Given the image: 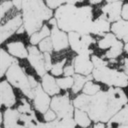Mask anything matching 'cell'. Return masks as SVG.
Here are the masks:
<instances>
[{
  "label": "cell",
  "mask_w": 128,
  "mask_h": 128,
  "mask_svg": "<svg viewBox=\"0 0 128 128\" xmlns=\"http://www.w3.org/2000/svg\"><path fill=\"white\" fill-rule=\"evenodd\" d=\"M127 102L128 98L121 87H109L108 90H99L94 95H79L74 100V106L87 112L94 122L106 123Z\"/></svg>",
  "instance_id": "1"
},
{
  "label": "cell",
  "mask_w": 128,
  "mask_h": 128,
  "mask_svg": "<svg viewBox=\"0 0 128 128\" xmlns=\"http://www.w3.org/2000/svg\"><path fill=\"white\" fill-rule=\"evenodd\" d=\"M55 18L57 20L58 28L64 32L90 34L93 9L90 5L78 7L76 4H67L56 10Z\"/></svg>",
  "instance_id": "2"
},
{
  "label": "cell",
  "mask_w": 128,
  "mask_h": 128,
  "mask_svg": "<svg viewBox=\"0 0 128 128\" xmlns=\"http://www.w3.org/2000/svg\"><path fill=\"white\" fill-rule=\"evenodd\" d=\"M22 16L26 32L31 36L41 29L44 22L52 18V9L44 3V0H22Z\"/></svg>",
  "instance_id": "3"
},
{
  "label": "cell",
  "mask_w": 128,
  "mask_h": 128,
  "mask_svg": "<svg viewBox=\"0 0 128 128\" xmlns=\"http://www.w3.org/2000/svg\"><path fill=\"white\" fill-rule=\"evenodd\" d=\"M92 75L95 80L102 82L109 86L126 87L128 86V74L125 72L109 68L107 66L101 68H94Z\"/></svg>",
  "instance_id": "4"
},
{
  "label": "cell",
  "mask_w": 128,
  "mask_h": 128,
  "mask_svg": "<svg viewBox=\"0 0 128 128\" xmlns=\"http://www.w3.org/2000/svg\"><path fill=\"white\" fill-rule=\"evenodd\" d=\"M7 80L15 87L20 89L25 96L28 98H34V89L31 87L28 76H26L22 68L19 66V62H16L12 64L6 72Z\"/></svg>",
  "instance_id": "5"
},
{
  "label": "cell",
  "mask_w": 128,
  "mask_h": 128,
  "mask_svg": "<svg viewBox=\"0 0 128 128\" xmlns=\"http://www.w3.org/2000/svg\"><path fill=\"white\" fill-rule=\"evenodd\" d=\"M50 108L56 112L59 120L73 118L74 109L68 93L62 96H55L51 99Z\"/></svg>",
  "instance_id": "6"
},
{
  "label": "cell",
  "mask_w": 128,
  "mask_h": 128,
  "mask_svg": "<svg viewBox=\"0 0 128 128\" xmlns=\"http://www.w3.org/2000/svg\"><path fill=\"white\" fill-rule=\"evenodd\" d=\"M68 40L72 50L77 54L90 51L89 46L96 43V40L90 34H81L77 32H68Z\"/></svg>",
  "instance_id": "7"
},
{
  "label": "cell",
  "mask_w": 128,
  "mask_h": 128,
  "mask_svg": "<svg viewBox=\"0 0 128 128\" xmlns=\"http://www.w3.org/2000/svg\"><path fill=\"white\" fill-rule=\"evenodd\" d=\"M28 62L32 65L38 74V76L43 77L45 74H46V69H45L44 66V53L40 49L37 48L35 45H30L28 46Z\"/></svg>",
  "instance_id": "8"
},
{
  "label": "cell",
  "mask_w": 128,
  "mask_h": 128,
  "mask_svg": "<svg viewBox=\"0 0 128 128\" xmlns=\"http://www.w3.org/2000/svg\"><path fill=\"white\" fill-rule=\"evenodd\" d=\"M93 51L90 50V51L78 54L77 56L74 60V66L75 69V73L83 74V75H90L94 69V65L92 61H90V55Z\"/></svg>",
  "instance_id": "9"
},
{
  "label": "cell",
  "mask_w": 128,
  "mask_h": 128,
  "mask_svg": "<svg viewBox=\"0 0 128 128\" xmlns=\"http://www.w3.org/2000/svg\"><path fill=\"white\" fill-rule=\"evenodd\" d=\"M23 24L22 14H18L15 17L8 20L6 23L1 26L0 28V42L4 43L6 40L10 38L11 35L17 32L20 26Z\"/></svg>",
  "instance_id": "10"
},
{
  "label": "cell",
  "mask_w": 128,
  "mask_h": 128,
  "mask_svg": "<svg viewBox=\"0 0 128 128\" xmlns=\"http://www.w3.org/2000/svg\"><path fill=\"white\" fill-rule=\"evenodd\" d=\"M34 104L35 108L38 112L44 114L50 107L51 99L50 98V95L44 92V90L42 87V84H40V83L36 88L34 89Z\"/></svg>",
  "instance_id": "11"
},
{
  "label": "cell",
  "mask_w": 128,
  "mask_h": 128,
  "mask_svg": "<svg viewBox=\"0 0 128 128\" xmlns=\"http://www.w3.org/2000/svg\"><path fill=\"white\" fill-rule=\"evenodd\" d=\"M50 38L51 41H52L54 50L56 51V52L67 49L68 47V34H67L66 32L60 29L57 25L53 26L52 28H51Z\"/></svg>",
  "instance_id": "12"
},
{
  "label": "cell",
  "mask_w": 128,
  "mask_h": 128,
  "mask_svg": "<svg viewBox=\"0 0 128 128\" xmlns=\"http://www.w3.org/2000/svg\"><path fill=\"white\" fill-rule=\"evenodd\" d=\"M123 4L122 1L113 2L108 3L106 5L102 6V15L101 16L108 20L109 22H115L120 20L121 11H122Z\"/></svg>",
  "instance_id": "13"
},
{
  "label": "cell",
  "mask_w": 128,
  "mask_h": 128,
  "mask_svg": "<svg viewBox=\"0 0 128 128\" xmlns=\"http://www.w3.org/2000/svg\"><path fill=\"white\" fill-rule=\"evenodd\" d=\"M8 80L1 81L0 84V104L1 106L10 108L16 104V96Z\"/></svg>",
  "instance_id": "14"
},
{
  "label": "cell",
  "mask_w": 128,
  "mask_h": 128,
  "mask_svg": "<svg viewBox=\"0 0 128 128\" xmlns=\"http://www.w3.org/2000/svg\"><path fill=\"white\" fill-rule=\"evenodd\" d=\"M108 127H128V105L126 104L107 122Z\"/></svg>",
  "instance_id": "15"
},
{
  "label": "cell",
  "mask_w": 128,
  "mask_h": 128,
  "mask_svg": "<svg viewBox=\"0 0 128 128\" xmlns=\"http://www.w3.org/2000/svg\"><path fill=\"white\" fill-rule=\"evenodd\" d=\"M111 31L113 34L124 42H128V20L121 18L120 20L113 22L111 25Z\"/></svg>",
  "instance_id": "16"
},
{
  "label": "cell",
  "mask_w": 128,
  "mask_h": 128,
  "mask_svg": "<svg viewBox=\"0 0 128 128\" xmlns=\"http://www.w3.org/2000/svg\"><path fill=\"white\" fill-rule=\"evenodd\" d=\"M111 30L110 22L106 19H104L102 16H99L96 20H93L92 26V32L90 34L99 36H104L107 32Z\"/></svg>",
  "instance_id": "17"
},
{
  "label": "cell",
  "mask_w": 128,
  "mask_h": 128,
  "mask_svg": "<svg viewBox=\"0 0 128 128\" xmlns=\"http://www.w3.org/2000/svg\"><path fill=\"white\" fill-rule=\"evenodd\" d=\"M20 113L18 109H11L8 108L5 110L4 114V127H20L19 120H20Z\"/></svg>",
  "instance_id": "18"
},
{
  "label": "cell",
  "mask_w": 128,
  "mask_h": 128,
  "mask_svg": "<svg viewBox=\"0 0 128 128\" xmlns=\"http://www.w3.org/2000/svg\"><path fill=\"white\" fill-rule=\"evenodd\" d=\"M42 87L50 96L58 94L61 89L57 84L56 80H55L52 76L48 74H45L42 77Z\"/></svg>",
  "instance_id": "19"
},
{
  "label": "cell",
  "mask_w": 128,
  "mask_h": 128,
  "mask_svg": "<svg viewBox=\"0 0 128 128\" xmlns=\"http://www.w3.org/2000/svg\"><path fill=\"white\" fill-rule=\"evenodd\" d=\"M7 49L10 54L16 57L26 58L28 56V50H26L23 43L20 41L9 43L7 44Z\"/></svg>",
  "instance_id": "20"
},
{
  "label": "cell",
  "mask_w": 128,
  "mask_h": 128,
  "mask_svg": "<svg viewBox=\"0 0 128 128\" xmlns=\"http://www.w3.org/2000/svg\"><path fill=\"white\" fill-rule=\"evenodd\" d=\"M16 62H18L17 59H15L10 54H8V52H6L4 50L1 49L0 50V77H3L10 66Z\"/></svg>",
  "instance_id": "21"
},
{
  "label": "cell",
  "mask_w": 128,
  "mask_h": 128,
  "mask_svg": "<svg viewBox=\"0 0 128 128\" xmlns=\"http://www.w3.org/2000/svg\"><path fill=\"white\" fill-rule=\"evenodd\" d=\"M74 77V84L72 86V90L74 94L78 93L79 92L83 89L84 84L88 81V80H92L93 78V75H83L80 74H74L73 75Z\"/></svg>",
  "instance_id": "22"
},
{
  "label": "cell",
  "mask_w": 128,
  "mask_h": 128,
  "mask_svg": "<svg viewBox=\"0 0 128 128\" xmlns=\"http://www.w3.org/2000/svg\"><path fill=\"white\" fill-rule=\"evenodd\" d=\"M74 120L78 126L81 127H88L92 123V119L90 118L87 112L78 108L74 109Z\"/></svg>",
  "instance_id": "23"
},
{
  "label": "cell",
  "mask_w": 128,
  "mask_h": 128,
  "mask_svg": "<svg viewBox=\"0 0 128 128\" xmlns=\"http://www.w3.org/2000/svg\"><path fill=\"white\" fill-rule=\"evenodd\" d=\"M51 30L49 29L48 26L47 25H44V26L41 28V29H40L37 32H35L34 34H32L30 36V43L32 44H38L40 41H42L44 38H47L50 35Z\"/></svg>",
  "instance_id": "24"
},
{
  "label": "cell",
  "mask_w": 128,
  "mask_h": 128,
  "mask_svg": "<svg viewBox=\"0 0 128 128\" xmlns=\"http://www.w3.org/2000/svg\"><path fill=\"white\" fill-rule=\"evenodd\" d=\"M117 40H118V38L113 32L112 34L111 32H107L104 36H102V38L101 40H98V45L100 49L106 50L112 47L116 43Z\"/></svg>",
  "instance_id": "25"
},
{
  "label": "cell",
  "mask_w": 128,
  "mask_h": 128,
  "mask_svg": "<svg viewBox=\"0 0 128 128\" xmlns=\"http://www.w3.org/2000/svg\"><path fill=\"white\" fill-rule=\"evenodd\" d=\"M123 44L120 40H118L112 47H110V50H108L105 54V57L108 59H115L121 55L123 50Z\"/></svg>",
  "instance_id": "26"
},
{
  "label": "cell",
  "mask_w": 128,
  "mask_h": 128,
  "mask_svg": "<svg viewBox=\"0 0 128 128\" xmlns=\"http://www.w3.org/2000/svg\"><path fill=\"white\" fill-rule=\"evenodd\" d=\"M82 2H84V0H45L46 4L52 10H56L61 5L67 4H76Z\"/></svg>",
  "instance_id": "27"
},
{
  "label": "cell",
  "mask_w": 128,
  "mask_h": 128,
  "mask_svg": "<svg viewBox=\"0 0 128 128\" xmlns=\"http://www.w3.org/2000/svg\"><path fill=\"white\" fill-rule=\"evenodd\" d=\"M100 90V86L94 84L92 80H88L83 87V93L86 95H94Z\"/></svg>",
  "instance_id": "28"
},
{
  "label": "cell",
  "mask_w": 128,
  "mask_h": 128,
  "mask_svg": "<svg viewBox=\"0 0 128 128\" xmlns=\"http://www.w3.org/2000/svg\"><path fill=\"white\" fill-rule=\"evenodd\" d=\"M56 82L61 89H62V90H68L69 88H72L74 80V77L72 78L71 76H65V78L57 79Z\"/></svg>",
  "instance_id": "29"
},
{
  "label": "cell",
  "mask_w": 128,
  "mask_h": 128,
  "mask_svg": "<svg viewBox=\"0 0 128 128\" xmlns=\"http://www.w3.org/2000/svg\"><path fill=\"white\" fill-rule=\"evenodd\" d=\"M38 49L43 53L51 52L54 50V48H53V44H52V41H51L50 37H47V38H44L42 41H40L38 43Z\"/></svg>",
  "instance_id": "30"
},
{
  "label": "cell",
  "mask_w": 128,
  "mask_h": 128,
  "mask_svg": "<svg viewBox=\"0 0 128 128\" xmlns=\"http://www.w3.org/2000/svg\"><path fill=\"white\" fill-rule=\"evenodd\" d=\"M13 6H14L13 1L5 0V1L2 2L1 5H0V16H1V19H3L4 17L5 14L7 12H9L13 8Z\"/></svg>",
  "instance_id": "31"
},
{
  "label": "cell",
  "mask_w": 128,
  "mask_h": 128,
  "mask_svg": "<svg viewBox=\"0 0 128 128\" xmlns=\"http://www.w3.org/2000/svg\"><path fill=\"white\" fill-rule=\"evenodd\" d=\"M66 62H67V60H66V58H64L62 62H59L54 64L50 70L51 74L55 76H60L62 74H63V66L65 65Z\"/></svg>",
  "instance_id": "32"
},
{
  "label": "cell",
  "mask_w": 128,
  "mask_h": 128,
  "mask_svg": "<svg viewBox=\"0 0 128 128\" xmlns=\"http://www.w3.org/2000/svg\"><path fill=\"white\" fill-rule=\"evenodd\" d=\"M18 110L20 111V113L22 114H26L32 112V109H31V105L26 102V100L25 98L22 99V104L18 107Z\"/></svg>",
  "instance_id": "33"
},
{
  "label": "cell",
  "mask_w": 128,
  "mask_h": 128,
  "mask_svg": "<svg viewBox=\"0 0 128 128\" xmlns=\"http://www.w3.org/2000/svg\"><path fill=\"white\" fill-rule=\"evenodd\" d=\"M92 61L93 62L94 68H101V67H104V66H107L108 64V62L104 61L102 58L96 56H92Z\"/></svg>",
  "instance_id": "34"
},
{
  "label": "cell",
  "mask_w": 128,
  "mask_h": 128,
  "mask_svg": "<svg viewBox=\"0 0 128 128\" xmlns=\"http://www.w3.org/2000/svg\"><path fill=\"white\" fill-rule=\"evenodd\" d=\"M56 118H57V115L53 109H48L44 114V120H45V122H50V121L55 120Z\"/></svg>",
  "instance_id": "35"
},
{
  "label": "cell",
  "mask_w": 128,
  "mask_h": 128,
  "mask_svg": "<svg viewBox=\"0 0 128 128\" xmlns=\"http://www.w3.org/2000/svg\"><path fill=\"white\" fill-rule=\"evenodd\" d=\"M44 66L46 71H50L53 65L51 64V56L50 52H44Z\"/></svg>",
  "instance_id": "36"
},
{
  "label": "cell",
  "mask_w": 128,
  "mask_h": 128,
  "mask_svg": "<svg viewBox=\"0 0 128 128\" xmlns=\"http://www.w3.org/2000/svg\"><path fill=\"white\" fill-rule=\"evenodd\" d=\"M74 73H75V69H74V65H68L63 69V74L65 76H72L74 75Z\"/></svg>",
  "instance_id": "37"
},
{
  "label": "cell",
  "mask_w": 128,
  "mask_h": 128,
  "mask_svg": "<svg viewBox=\"0 0 128 128\" xmlns=\"http://www.w3.org/2000/svg\"><path fill=\"white\" fill-rule=\"evenodd\" d=\"M121 17L128 20V4H123L122 11H121Z\"/></svg>",
  "instance_id": "38"
},
{
  "label": "cell",
  "mask_w": 128,
  "mask_h": 128,
  "mask_svg": "<svg viewBox=\"0 0 128 128\" xmlns=\"http://www.w3.org/2000/svg\"><path fill=\"white\" fill-rule=\"evenodd\" d=\"M28 80H29V83H30V86H31V87H32V89H34V88H36L37 86H38V82L36 80L34 79L32 76H31V75H28Z\"/></svg>",
  "instance_id": "39"
},
{
  "label": "cell",
  "mask_w": 128,
  "mask_h": 128,
  "mask_svg": "<svg viewBox=\"0 0 128 128\" xmlns=\"http://www.w3.org/2000/svg\"><path fill=\"white\" fill-rule=\"evenodd\" d=\"M14 4V6L18 10H22V0H12Z\"/></svg>",
  "instance_id": "40"
},
{
  "label": "cell",
  "mask_w": 128,
  "mask_h": 128,
  "mask_svg": "<svg viewBox=\"0 0 128 128\" xmlns=\"http://www.w3.org/2000/svg\"><path fill=\"white\" fill-rule=\"evenodd\" d=\"M122 68L124 72L128 74V58H124V65L122 66Z\"/></svg>",
  "instance_id": "41"
},
{
  "label": "cell",
  "mask_w": 128,
  "mask_h": 128,
  "mask_svg": "<svg viewBox=\"0 0 128 128\" xmlns=\"http://www.w3.org/2000/svg\"><path fill=\"white\" fill-rule=\"evenodd\" d=\"M94 127L95 128H98V127L104 128V127H106V125H105L104 122H101V121H98V122H96V124L94 125Z\"/></svg>",
  "instance_id": "42"
},
{
  "label": "cell",
  "mask_w": 128,
  "mask_h": 128,
  "mask_svg": "<svg viewBox=\"0 0 128 128\" xmlns=\"http://www.w3.org/2000/svg\"><path fill=\"white\" fill-rule=\"evenodd\" d=\"M90 2V4H100L102 0H88Z\"/></svg>",
  "instance_id": "43"
},
{
  "label": "cell",
  "mask_w": 128,
  "mask_h": 128,
  "mask_svg": "<svg viewBox=\"0 0 128 128\" xmlns=\"http://www.w3.org/2000/svg\"><path fill=\"white\" fill-rule=\"evenodd\" d=\"M24 31H26V29H25L24 26L22 25V26H20L19 29L17 30V32H17V34H23V32H24Z\"/></svg>",
  "instance_id": "44"
},
{
  "label": "cell",
  "mask_w": 128,
  "mask_h": 128,
  "mask_svg": "<svg viewBox=\"0 0 128 128\" xmlns=\"http://www.w3.org/2000/svg\"><path fill=\"white\" fill-rule=\"evenodd\" d=\"M124 50H125L127 54H128V42L126 43V44L125 46H124Z\"/></svg>",
  "instance_id": "45"
},
{
  "label": "cell",
  "mask_w": 128,
  "mask_h": 128,
  "mask_svg": "<svg viewBox=\"0 0 128 128\" xmlns=\"http://www.w3.org/2000/svg\"><path fill=\"white\" fill-rule=\"evenodd\" d=\"M107 3H113V2H118V1H123V0H106Z\"/></svg>",
  "instance_id": "46"
},
{
  "label": "cell",
  "mask_w": 128,
  "mask_h": 128,
  "mask_svg": "<svg viewBox=\"0 0 128 128\" xmlns=\"http://www.w3.org/2000/svg\"><path fill=\"white\" fill-rule=\"evenodd\" d=\"M2 123H3V114H0V124L2 125Z\"/></svg>",
  "instance_id": "47"
}]
</instances>
